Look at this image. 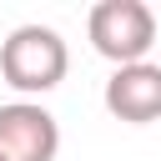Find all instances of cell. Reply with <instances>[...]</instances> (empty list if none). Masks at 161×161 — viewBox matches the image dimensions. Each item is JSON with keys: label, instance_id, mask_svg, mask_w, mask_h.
I'll list each match as a JSON object with an SVG mask.
<instances>
[{"label": "cell", "instance_id": "1", "mask_svg": "<svg viewBox=\"0 0 161 161\" xmlns=\"http://www.w3.org/2000/svg\"><path fill=\"white\" fill-rule=\"evenodd\" d=\"M65 65H70V50L50 25H15L0 45V80L15 86L20 96L55 91L65 80Z\"/></svg>", "mask_w": 161, "mask_h": 161}, {"label": "cell", "instance_id": "3", "mask_svg": "<svg viewBox=\"0 0 161 161\" xmlns=\"http://www.w3.org/2000/svg\"><path fill=\"white\" fill-rule=\"evenodd\" d=\"M60 126L40 101L0 106V161H55Z\"/></svg>", "mask_w": 161, "mask_h": 161}, {"label": "cell", "instance_id": "2", "mask_svg": "<svg viewBox=\"0 0 161 161\" xmlns=\"http://www.w3.org/2000/svg\"><path fill=\"white\" fill-rule=\"evenodd\" d=\"M86 30H91V45L116 70L146 60V50L156 45V15L146 0H101V5H91Z\"/></svg>", "mask_w": 161, "mask_h": 161}, {"label": "cell", "instance_id": "4", "mask_svg": "<svg viewBox=\"0 0 161 161\" xmlns=\"http://www.w3.org/2000/svg\"><path fill=\"white\" fill-rule=\"evenodd\" d=\"M106 111L116 121H126V126L161 121V65L136 60V65L111 70V80H106Z\"/></svg>", "mask_w": 161, "mask_h": 161}]
</instances>
